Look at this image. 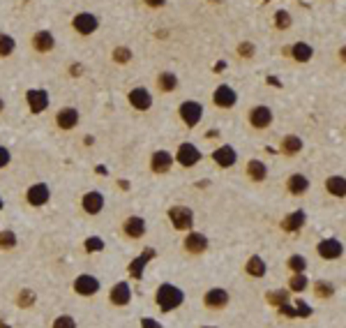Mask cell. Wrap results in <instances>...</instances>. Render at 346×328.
Wrapping results in <instances>:
<instances>
[{"instance_id":"38","label":"cell","mask_w":346,"mask_h":328,"mask_svg":"<svg viewBox=\"0 0 346 328\" xmlns=\"http://www.w3.org/2000/svg\"><path fill=\"white\" fill-rule=\"evenodd\" d=\"M35 298L37 296L32 289H21L16 296V305L18 307H32V305H35Z\"/></svg>"},{"instance_id":"14","label":"cell","mask_w":346,"mask_h":328,"mask_svg":"<svg viewBox=\"0 0 346 328\" xmlns=\"http://www.w3.org/2000/svg\"><path fill=\"white\" fill-rule=\"evenodd\" d=\"M146 231H148V227H146V220L141 215H130V217H125V222H122V233L132 240L144 238Z\"/></svg>"},{"instance_id":"37","label":"cell","mask_w":346,"mask_h":328,"mask_svg":"<svg viewBox=\"0 0 346 328\" xmlns=\"http://www.w3.org/2000/svg\"><path fill=\"white\" fill-rule=\"evenodd\" d=\"M291 24H293V19H291V14H288L286 10H277V12H274V28L277 30L291 28Z\"/></svg>"},{"instance_id":"3","label":"cell","mask_w":346,"mask_h":328,"mask_svg":"<svg viewBox=\"0 0 346 328\" xmlns=\"http://www.w3.org/2000/svg\"><path fill=\"white\" fill-rule=\"evenodd\" d=\"M203 153L194 146V143L190 141H182L178 146V150H176V155H173V160L178 162L180 167H185V169H192V167H196L198 162H201Z\"/></svg>"},{"instance_id":"35","label":"cell","mask_w":346,"mask_h":328,"mask_svg":"<svg viewBox=\"0 0 346 328\" xmlns=\"http://www.w3.org/2000/svg\"><path fill=\"white\" fill-rule=\"evenodd\" d=\"M16 243H18V238L14 231H10V229H2L0 231V250H14Z\"/></svg>"},{"instance_id":"41","label":"cell","mask_w":346,"mask_h":328,"mask_svg":"<svg viewBox=\"0 0 346 328\" xmlns=\"http://www.w3.org/2000/svg\"><path fill=\"white\" fill-rule=\"evenodd\" d=\"M104 250V240L100 238V236H90V238H86V252H100Z\"/></svg>"},{"instance_id":"15","label":"cell","mask_w":346,"mask_h":328,"mask_svg":"<svg viewBox=\"0 0 346 328\" xmlns=\"http://www.w3.org/2000/svg\"><path fill=\"white\" fill-rule=\"evenodd\" d=\"M157 257V252L152 250V247H146L138 257H134V261H130V266H127V270H130V275L134 277V280H141L144 277V270H146V266H148L152 259Z\"/></svg>"},{"instance_id":"44","label":"cell","mask_w":346,"mask_h":328,"mask_svg":"<svg viewBox=\"0 0 346 328\" xmlns=\"http://www.w3.org/2000/svg\"><path fill=\"white\" fill-rule=\"evenodd\" d=\"M12 162V155H10V150L5 146H0V169H5L7 164Z\"/></svg>"},{"instance_id":"1","label":"cell","mask_w":346,"mask_h":328,"mask_svg":"<svg viewBox=\"0 0 346 328\" xmlns=\"http://www.w3.org/2000/svg\"><path fill=\"white\" fill-rule=\"evenodd\" d=\"M155 303H157V307H160L164 314H168V312L178 310L180 305L185 303V291H182L180 286L171 284V282H164V284L157 286Z\"/></svg>"},{"instance_id":"4","label":"cell","mask_w":346,"mask_h":328,"mask_svg":"<svg viewBox=\"0 0 346 328\" xmlns=\"http://www.w3.org/2000/svg\"><path fill=\"white\" fill-rule=\"evenodd\" d=\"M178 114H180V120H182L187 127H196L203 118V104L196 100H185L178 107Z\"/></svg>"},{"instance_id":"26","label":"cell","mask_w":346,"mask_h":328,"mask_svg":"<svg viewBox=\"0 0 346 328\" xmlns=\"http://www.w3.org/2000/svg\"><path fill=\"white\" fill-rule=\"evenodd\" d=\"M247 178L254 180V183H263L268 178V167L261 160H250L247 162Z\"/></svg>"},{"instance_id":"39","label":"cell","mask_w":346,"mask_h":328,"mask_svg":"<svg viewBox=\"0 0 346 328\" xmlns=\"http://www.w3.org/2000/svg\"><path fill=\"white\" fill-rule=\"evenodd\" d=\"M132 60V51L127 47H116L114 49V63H120V65H125Z\"/></svg>"},{"instance_id":"24","label":"cell","mask_w":346,"mask_h":328,"mask_svg":"<svg viewBox=\"0 0 346 328\" xmlns=\"http://www.w3.org/2000/svg\"><path fill=\"white\" fill-rule=\"evenodd\" d=\"M286 190L291 192L293 197H302L304 192L310 190V178L304 173H291L286 180Z\"/></svg>"},{"instance_id":"7","label":"cell","mask_w":346,"mask_h":328,"mask_svg":"<svg viewBox=\"0 0 346 328\" xmlns=\"http://www.w3.org/2000/svg\"><path fill=\"white\" fill-rule=\"evenodd\" d=\"M208 236L201 231H187V236L182 238V250L190 252V254H194V257H198V254H203V252H208Z\"/></svg>"},{"instance_id":"34","label":"cell","mask_w":346,"mask_h":328,"mask_svg":"<svg viewBox=\"0 0 346 328\" xmlns=\"http://www.w3.org/2000/svg\"><path fill=\"white\" fill-rule=\"evenodd\" d=\"M314 293H316L318 298H332L334 284L332 282H326V280H316L314 282Z\"/></svg>"},{"instance_id":"18","label":"cell","mask_w":346,"mask_h":328,"mask_svg":"<svg viewBox=\"0 0 346 328\" xmlns=\"http://www.w3.org/2000/svg\"><path fill=\"white\" fill-rule=\"evenodd\" d=\"M108 300H111V305H116V307L130 305V300H132L130 282H116V284L111 286V291H108Z\"/></svg>"},{"instance_id":"5","label":"cell","mask_w":346,"mask_h":328,"mask_svg":"<svg viewBox=\"0 0 346 328\" xmlns=\"http://www.w3.org/2000/svg\"><path fill=\"white\" fill-rule=\"evenodd\" d=\"M272 109L266 107V104H256V107L250 109V114H247V120H250V125L254 130H268L272 125Z\"/></svg>"},{"instance_id":"46","label":"cell","mask_w":346,"mask_h":328,"mask_svg":"<svg viewBox=\"0 0 346 328\" xmlns=\"http://www.w3.org/2000/svg\"><path fill=\"white\" fill-rule=\"evenodd\" d=\"M277 310H280V312H282V314H284V316H291V319H293V316H296V307H291V305H288V303L280 305V307H277Z\"/></svg>"},{"instance_id":"19","label":"cell","mask_w":346,"mask_h":328,"mask_svg":"<svg viewBox=\"0 0 346 328\" xmlns=\"http://www.w3.org/2000/svg\"><path fill=\"white\" fill-rule=\"evenodd\" d=\"M212 162H215L217 167H222V169H231L236 162H238V153H236V148L233 146H220L217 150H212Z\"/></svg>"},{"instance_id":"10","label":"cell","mask_w":346,"mask_h":328,"mask_svg":"<svg viewBox=\"0 0 346 328\" xmlns=\"http://www.w3.org/2000/svg\"><path fill=\"white\" fill-rule=\"evenodd\" d=\"M26 102H28V109L32 114H44L48 109L51 97H48V93L44 88H30L26 90Z\"/></svg>"},{"instance_id":"12","label":"cell","mask_w":346,"mask_h":328,"mask_svg":"<svg viewBox=\"0 0 346 328\" xmlns=\"http://www.w3.org/2000/svg\"><path fill=\"white\" fill-rule=\"evenodd\" d=\"M48 199H51V190H48L46 183H35V185H30L28 192H26V201H28L32 208L46 206Z\"/></svg>"},{"instance_id":"9","label":"cell","mask_w":346,"mask_h":328,"mask_svg":"<svg viewBox=\"0 0 346 328\" xmlns=\"http://www.w3.org/2000/svg\"><path fill=\"white\" fill-rule=\"evenodd\" d=\"M228 303H231V296L222 286H212V289H208V291L203 293V305L210 307V310H224Z\"/></svg>"},{"instance_id":"50","label":"cell","mask_w":346,"mask_h":328,"mask_svg":"<svg viewBox=\"0 0 346 328\" xmlns=\"http://www.w3.org/2000/svg\"><path fill=\"white\" fill-rule=\"evenodd\" d=\"M2 206H5V201H2V197H0V210H2Z\"/></svg>"},{"instance_id":"30","label":"cell","mask_w":346,"mask_h":328,"mask_svg":"<svg viewBox=\"0 0 346 328\" xmlns=\"http://www.w3.org/2000/svg\"><path fill=\"white\" fill-rule=\"evenodd\" d=\"M176 88H178V77L173 72H160V77H157V90L160 93H173Z\"/></svg>"},{"instance_id":"27","label":"cell","mask_w":346,"mask_h":328,"mask_svg":"<svg viewBox=\"0 0 346 328\" xmlns=\"http://www.w3.org/2000/svg\"><path fill=\"white\" fill-rule=\"evenodd\" d=\"M326 190H328L330 197L344 199L346 197V180H344V176H330V178H326Z\"/></svg>"},{"instance_id":"20","label":"cell","mask_w":346,"mask_h":328,"mask_svg":"<svg viewBox=\"0 0 346 328\" xmlns=\"http://www.w3.org/2000/svg\"><path fill=\"white\" fill-rule=\"evenodd\" d=\"M56 125L65 132L74 130V127L78 125V109H74V107L58 109V114H56Z\"/></svg>"},{"instance_id":"29","label":"cell","mask_w":346,"mask_h":328,"mask_svg":"<svg viewBox=\"0 0 346 328\" xmlns=\"http://www.w3.org/2000/svg\"><path fill=\"white\" fill-rule=\"evenodd\" d=\"M245 270L250 277H263L266 275V270H268V266H266V261H263V257H258V254H252L250 259H247L245 263Z\"/></svg>"},{"instance_id":"22","label":"cell","mask_w":346,"mask_h":328,"mask_svg":"<svg viewBox=\"0 0 346 328\" xmlns=\"http://www.w3.org/2000/svg\"><path fill=\"white\" fill-rule=\"evenodd\" d=\"M32 49H35L37 54H48V51H54L56 49V37L48 33V30H37L32 40H30Z\"/></svg>"},{"instance_id":"23","label":"cell","mask_w":346,"mask_h":328,"mask_svg":"<svg viewBox=\"0 0 346 328\" xmlns=\"http://www.w3.org/2000/svg\"><path fill=\"white\" fill-rule=\"evenodd\" d=\"M304 222H307V213L304 210H293V213H288L282 220L280 227H282V231H286V233H298L304 227Z\"/></svg>"},{"instance_id":"28","label":"cell","mask_w":346,"mask_h":328,"mask_svg":"<svg viewBox=\"0 0 346 328\" xmlns=\"http://www.w3.org/2000/svg\"><path fill=\"white\" fill-rule=\"evenodd\" d=\"M302 146H304L302 139L296 137V134H288V137H284V139H282V143H280L282 153H284V155H288V157L298 155L300 150H302Z\"/></svg>"},{"instance_id":"32","label":"cell","mask_w":346,"mask_h":328,"mask_svg":"<svg viewBox=\"0 0 346 328\" xmlns=\"http://www.w3.org/2000/svg\"><path fill=\"white\" fill-rule=\"evenodd\" d=\"M307 286H310V280H307V275L304 273H293L291 275V280H288V291L302 293Z\"/></svg>"},{"instance_id":"36","label":"cell","mask_w":346,"mask_h":328,"mask_svg":"<svg viewBox=\"0 0 346 328\" xmlns=\"http://www.w3.org/2000/svg\"><path fill=\"white\" fill-rule=\"evenodd\" d=\"M286 266L291 273H304V270H307V259H304L302 254H291Z\"/></svg>"},{"instance_id":"17","label":"cell","mask_w":346,"mask_h":328,"mask_svg":"<svg viewBox=\"0 0 346 328\" xmlns=\"http://www.w3.org/2000/svg\"><path fill=\"white\" fill-rule=\"evenodd\" d=\"M81 208L86 215H100L104 210V194L97 190H90L81 197Z\"/></svg>"},{"instance_id":"48","label":"cell","mask_w":346,"mask_h":328,"mask_svg":"<svg viewBox=\"0 0 346 328\" xmlns=\"http://www.w3.org/2000/svg\"><path fill=\"white\" fill-rule=\"evenodd\" d=\"M70 74H72V77H81V74H84V65H72L70 67Z\"/></svg>"},{"instance_id":"47","label":"cell","mask_w":346,"mask_h":328,"mask_svg":"<svg viewBox=\"0 0 346 328\" xmlns=\"http://www.w3.org/2000/svg\"><path fill=\"white\" fill-rule=\"evenodd\" d=\"M148 7H152V10H160V7L166 5V0H144Z\"/></svg>"},{"instance_id":"40","label":"cell","mask_w":346,"mask_h":328,"mask_svg":"<svg viewBox=\"0 0 346 328\" xmlns=\"http://www.w3.org/2000/svg\"><path fill=\"white\" fill-rule=\"evenodd\" d=\"M51 328H76V321H74V316H70V314H60L54 319Z\"/></svg>"},{"instance_id":"6","label":"cell","mask_w":346,"mask_h":328,"mask_svg":"<svg viewBox=\"0 0 346 328\" xmlns=\"http://www.w3.org/2000/svg\"><path fill=\"white\" fill-rule=\"evenodd\" d=\"M100 280H97L95 275H90V273H84V275H78L76 280L72 282V289L74 293H78V296H84V298H90V296H95L97 291H100Z\"/></svg>"},{"instance_id":"8","label":"cell","mask_w":346,"mask_h":328,"mask_svg":"<svg viewBox=\"0 0 346 328\" xmlns=\"http://www.w3.org/2000/svg\"><path fill=\"white\" fill-rule=\"evenodd\" d=\"M72 28L76 30L78 35L88 37V35H92V33L100 28V19H97L92 12H78L76 17L72 19Z\"/></svg>"},{"instance_id":"2","label":"cell","mask_w":346,"mask_h":328,"mask_svg":"<svg viewBox=\"0 0 346 328\" xmlns=\"http://www.w3.org/2000/svg\"><path fill=\"white\" fill-rule=\"evenodd\" d=\"M166 215L173 229H178V231H192V227H194V210L187 206H171Z\"/></svg>"},{"instance_id":"45","label":"cell","mask_w":346,"mask_h":328,"mask_svg":"<svg viewBox=\"0 0 346 328\" xmlns=\"http://www.w3.org/2000/svg\"><path fill=\"white\" fill-rule=\"evenodd\" d=\"M141 328H162V323L157 319H150V316H144L141 319Z\"/></svg>"},{"instance_id":"51","label":"cell","mask_w":346,"mask_h":328,"mask_svg":"<svg viewBox=\"0 0 346 328\" xmlns=\"http://www.w3.org/2000/svg\"><path fill=\"white\" fill-rule=\"evenodd\" d=\"M201 328H217V326H201Z\"/></svg>"},{"instance_id":"25","label":"cell","mask_w":346,"mask_h":328,"mask_svg":"<svg viewBox=\"0 0 346 328\" xmlns=\"http://www.w3.org/2000/svg\"><path fill=\"white\" fill-rule=\"evenodd\" d=\"M288 56H291L296 63H310L312 56H314V49L307 42H296L288 47Z\"/></svg>"},{"instance_id":"43","label":"cell","mask_w":346,"mask_h":328,"mask_svg":"<svg viewBox=\"0 0 346 328\" xmlns=\"http://www.w3.org/2000/svg\"><path fill=\"white\" fill-rule=\"evenodd\" d=\"M296 316H302V319L312 316V307L304 303V300H298V303H296Z\"/></svg>"},{"instance_id":"49","label":"cell","mask_w":346,"mask_h":328,"mask_svg":"<svg viewBox=\"0 0 346 328\" xmlns=\"http://www.w3.org/2000/svg\"><path fill=\"white\" fill-rule=\"evenodd\" d=\"M2 111H5V100L0 97V114H2Z\"/></svg>"},{"instance_id":"42","label":"cell","mask_w":346,"mask_h":328,"mask_svg":"<svg viewBox=\"0 0 346 328\" xmlns=\"http://www.w3.org/2000/svg\"><path fill=\"white\" fill-rule=\"evenodd\" d=\"M254 54H256V47L252 42H240L238 44V56L240 58H254Z\"/></svg>"},{"instance_id":"16","label":"cell","mask_w":346,"mask_h":328,"mask_svg":"<svg viewBox=\"0 0 346 328\" xmlns=\"http://www.w3.org/2000/svg\"><path fill=\"white\" fill-rule=\"evenodd\" d=\"M127 100H130V104L136 109V111H148V109L152 107V95H150V90L144 88V86L132 88L130 93H127Z\"/></svg>"},{"instance_id":"31","label":"cell","mask_w":346,"mask_h":328,"mask_svg":"<svg viewBox=\"0 0 346 328\" xmlns=\"http://www.w3.org/2000/svg\"><path fill=\"white\" fill-rule=\"evenodd\" d=\"M288 298H291V291H288V289H272V291L266 293V300H268L270 305H274V307L288 303Z\"/></svg>"},{"instance_id":"11","label":"cell","mask_w":346,"mask_h":328,"mask_svg":"<svg viewBox=\"0 0 346 328\" xmlns=\"http://www.w3.org/2000/svg\"><path fill=\"white\" fill-rule=\"evenodd\" d=\"M238 102V93L231 88L228 84H220L212 93V104L220 109H233Z\"/></svg>"},{"instance_id":"13","label":"cell","mask_w":346,"mask_h":328,"mask_svg":"<svg viewBox=\"0 0 346 328\" xmlns=\"http://www.w3.org/2000/svg\"><path fill=\"white\" fill-rule=\"evenodd\" d=\"M316 252L323 261H334V259H342L344 245H342L337 238H323L321 243L316 245Z\"/></svg>"},{"instance_id":"21","label":"cell","mask_w":346,"mask_h":328,"mask_svg":"<svg viewBox=\"0 0 346 328\" xmlns=\"http://www.w3.org/2000/svg\"><path fill=\"white\" fill-rule=\"evenodd\" d=\"M173 155L168 153V150H157V153H152L150 155V171L152 173H168L173 167Z\"/></svg>"},{"instance_id":"33","label":"cell","mask_w":346,"mask_h":328,"mask_svg":"<svg viewBox=\"0 0 346 328\" xmlns=\"http://www.w3.org/2000/svg\"><path fill=\"white\" fill-rule=\"evenodd\" d=\"M14 49H16L14 37L7 35V33H0V58H10L14 54Z\"/></svg>"}]
</instances>
